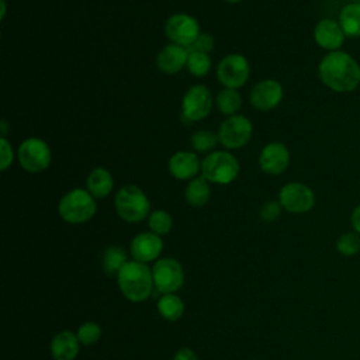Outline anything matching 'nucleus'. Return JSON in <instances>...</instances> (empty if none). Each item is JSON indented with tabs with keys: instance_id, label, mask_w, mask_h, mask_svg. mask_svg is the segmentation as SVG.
Returning <instances> with one entry per match:
<instances>
[{
	"instance_id": "f257e3e1",
	"label": "nucleus",
	"mask_w": 360,
	"mask_h": 360,
	"mask_svg": "<svg viewBox=\"0 0 360 360\" xmlns=\"http://www.w3.org/2000/svg\"><path fill=\"white\" fill-rule=\"evenodd\" d=\"M318 76L335 93H350L360 86V63L346 51L326 52L318 63Z\"/></svg>"
},
{
	"instance_id": "f03ea898",
	"label": "nucleus",
	"mask_w": 360,
	"mask_h": 360,
	"mask_svg": "<svg viewBox=\"0 0 360 360\" xmlns=\"http://www.w3.org/2000/svg\"><path fill=\"white\" fill-rule=\"evenodd\" d=\"M117 283L122 295L131 302L145 301L155 288L152 269L138 260H128L124 264L117 274Z\"/></svg>"
},
{
	"instance_id": "7ed1b4c3",
	"label": "nucleus",
	"mask_w": 360,
	"mask_h": 360,
	"mask_svg": "<svg viewBox=\"0 0 360 360\" xmlns=\"http://www.w3.org/2000/svg\"><path fill=\"white\" fill-rule=\"evenodd\" d=\"M114 207L117 215L125 222H141L150 214V202L148 195L135 184L122 186L115 197Z\"/></svg>"
},
{
	"instance_id": "20e7f679",
	"label": "nucleus",
	"mask_w": 360,
	"mask_h": 360,
	"mask_svg": "<svg viewBox=\"0 0 360 360\" xmlns=\"http://www.w3.org/2000/svg\"><path fill=\"white\" fill-rule=\"evenodd\" d=\"M97 211L96 198L86 188H73L63 194L58 204L60 218L68 224L90 221Z\"/></svg>"
},
{
	"instance_id": "39448f33",
	"label": "nucleus",
	"mask_w": 360,
	"mask_h": 360,
	"mask_svg": "<svg viewBox=\"0 0 360 360\" xmlns=\"http://www.w3.org/2000/svg\"><path fill=\"white\" fill-rule=\"evenodd\" d=\"M239 170V160L231 152H210L201 160V176L214 184L232 183L238 177Z\"/></svg>"
},
{
	"instance_id": "423d86ee",
	"label": "nucleus",
	"mask_w": 360,
	"mask_h": 360,
	"mask_svg": "<svg viewBox=\"0 0 360 360\" xmlns=\"http://www.w3.org/2000/svg\"><path fill=\"white\" fill-rule=\"evenodd\" d=\"M20 166L32 174L46 170L52 160V153L48 143L37 136L24 139L17 149Z\"/></svg>"
},
{
	"instance_id": "0eeeda50",
	"label": "nucleus",
	"mask_w": 360,
	"mask_h": 360,
	"mask_svg": "<svg viewBox=\"0 0 360 360\" xmlns=\"http://www.w3.org/2000/svg\"><path fill=\"white\" fill-rule=\"evenodd\" d=\"M250 76L248 59L240 53H228L217 65V79L226 89H240Z\"/></svg>"
},
{
	"instance_id": "6e6552de",
	"label": "nucleus",
	"mask_w": 360,
	"mask_h": 360,
	"mask_svg": "<svg viewBox=\"0 0 360 360\" xmlns=\"http://www.w3.org/2000/svg\"><path fill=\"white\" fill-rule=\"evenodd\" d=\"M253 125L252 121L242 115L235 114L225 118L218 128V139L226 149L243 148L252 138Z\"/></svg>"
},
{
	"instance_id": "1a4fd4ad",
	"label": "nucleus",
	"mask_w": 360,
	"mask_h": 360,
	"mask_svg": "<svg viewBox=\"0 0 360 360\" xmlns=\"http://www.w3.org/2000/svg\"><path fill=\"white\" fill-rule=\"evenodd\" d=\"M278 201L287 212L305 214L315 205V193L305 183L290 181L280 188Z\"/></svg>"
},
{
	"instance_id": "9d476101",
	"label": "nucleus",
	"mask_w": 360,
	"mask_h": 360,
	"mask_svg": "<svg viewBox=\"0 0 360 360\" xmlns=\"http://www.w3.org/2000/svg\"><path fill=\"white\" fill-rule=\"evenodd\" d=\"M212 103V94L207 86H191L181 98V117L188 122L201 121L210 115Z\"/></svg>"
},
{
	"instance_id": "9b49d317",
	"label": "nucleus",
	"mask_w": 360,
	"mask_h": 360,
	"mask_svg": "<svg viewBox=\"0 0 360 360\" xmlns=\"http://www.w3.org/2000/svg\"><path fill=\"white\" fill-rule=\"evenodd\" d=\"M153 285L160 294L176 292L184 281V271L181 264L173 257L158 259L152 267Z\"/></svg>"
},
{
	"instance_id": "f8f14e48",
	"label": "nucleus",
	"mask_w": 360,
	"mask_h": 360,
	"mask_svg": "<svg viewBox=\"0 0 360 360\" xmlns=\"http://www.w3.org/2000/svg\"><path fill=\"white\" fill-rule=\"evenodd\" d=\"M165 35L170 42L188 48L200 35V24L187 13H176L166 20Z\"/></svg>"
},
{
	"instance_id": "ddd939ff",
	"label": "nucleus",
	"mask_w": 360,
	"mask_h": 360,
	"mask_svg": "<svg viewBox=\"0 0 360 360\" xmlns=\"http://www.w3.org/2000/svg\"><path fill=\"white\" fill-rule=\"evenodd\" d=\"M283 84L276 79H264L250 90V104L259 111L274 110L283 100Z\"/></svg>"
},
{
	"instance_id": "4468645a",
	"label": "nucleus",
	"mask_w": 360,
	"mask_h": 360,
	"mask_svg": "<svg viewBox=\"0 0 360 360\" xmlns=\"http://www.w3.org/2000/svg\"><path fill=\"white\" fill-rule=\"evenodd\" d=\"M290 160L291 155L288 148L278 141L267 143L259 155L260 169L270 176H278L284 173L290 166Z\"/></svg>"
},
{
	"instance_id": "2eb2a0df",
	"label": "nucleus",
	"mask_w": 360,
	"mask_h": 360,
	"mask_svg": "<svg viewBox=\"0 0 360 360\" xmlns=\"http://www.w3.org/2000/svg\"><path fill=\"white\" fill-rule=\"evenodd\" d=\"M314 41L315 44L325 49L326 52L339 51L345 45L346 35L338 20L322 18L314 27Z\"/></svg>"
},
{
	"instance_id": "dca6fc26",
	"label": "nucleus",
	"mask_w": 360,
	"mask_h": 360,
	"mask_svg": "<svg viewBox=\"0 0 360 360\" xmlns=\"http://www.w3.org/2000/svg\"><path fill=\"white\" fill-rule=\"evenodd\" d=\"M163 249V240L153 232H141L131 240L129 252L134 260L149 263L159 257Z\"/></svg>"
},
{
	"instance_id": "f3484780",
	"label": "nucleus",
	"mask_w": 360,
	"mask_h": 360,
	"mask_svg": "<svg viewBox=\"0 0 360 360\" xmlns=\"http://www.w3.org/2000/svg\"><path fill=\"white\" fill-rule=\"evenodd\" d=\"M167 169L177 180H191L201 172V160L195 152L179 150L170 156Z\"/></svg>"
},
{
	"instance_id": "a211bd4d",
	"label": "nucleus",
	"mask_w": 360,
	"mask_h": 360,
	"mask_svg": "<svg viewBox=\"0 0 360 360\" xmlns=\"http://www.w3.org/2000/svg\"><path fill=\"white\" fill-rule=\"evenodd\" d=\"M187 58V48L170 42L159 51L156 56V66L165 75H176L186 66Z\"/></svg>"
},
{
	"instance_id": "6ab92c4d",
	"label": "nucleus",
	"mask_w": 360,
	"mask_h": 360,
	"mask_svg": "<svg viewBox=\"0 0 360 360\" xmlns=\"http://www.w3.org/2000/svg\"><path fill=\"white\" fill-rule=\"evenodd\" d=\"M79 339L70 330L56 333L51 340V354L53 360H75L79 354Z\"/></svg>"
},
{
	"instance_id": "aec40b11",
	"label": "nucleus",
	"mask_w": 360,
	"mask_h": 360,
	"mask_svg": "<svg viewBox=\"0 0 360 360\" xmlns=\"http://www.w3.org/2000/svg\"><path fill=\"white\" fill-rule=\"evenodd\" d=\"M114 187V179L110 170L104 167L93 169L86 179V190L94 198H105Z\"/></svg>"
},
{
	"instance_id": "412c9836",
	"label": "nucleus",
	"mask_w": 360,
	"mask_h": 360,
	"mask_svg": "<svg viewBox=\"0 0 360 360\" xmlns=\"http://www.w3.org/2000/svg\"><path fill=\"white\" fill-rule=\"evenodd\" d=\"M338 21L346 38H360V4L352 1L345 4L339 11Z\"/></svg>"
},
{
	"instance_id": "4be33fe9",
	"label": "nucleus",
	"mask_w": 360,
	"mask_h": 360,
	"mask_svg": "<svg viewBox=\"0 0 360 360\" xmlns=\"http://www.w3.org/2000/svg\"><path fill=\"white\" fill-rule=\"evenodd\" d=\"M186 201L191 207H202L208 202L211 197V187L210 181L205 180L202 176H197L188 181L184 190Z\"/></svg>"
},
{
	"instance_id": "5701e85b",
	"label": "nucleus",
	"mask_w": 360,
	"mask_h": 360,
	"mask_svg": "<svg viewBox=\"0 0 360 360\" xmlns=\"http://www.w3.org/2000/svg\"><path fill=\"white\" fill-rule=\"evenodd\" d=\"M101 262H103V269H104L105 274L117 277L120 270L128 262L127 260V252L121 246H117V245L108 246L103 252Z\"/></svg>"
},
{
	"instance_id": "b1692460",
	"label": "nucleus",
	"mask_w": 360,
	"mask_h": 360,
	"mask_svg": "<svg viewBox=\"0 0 360 360\" xmlns=\"http://www.w3.org/2000/svg\"><path fill=\"white\" fill-rule=\"evenodd\" d=\"M158 311L166 321L173 322L181 318L184 312V302L174 292L162 294V297L158 301Z\"/></svg>"
},
{
	"instance_id": "393cba45",
	"label": "nucleus",
	"mask_w": 360,
	"mask_h": 360,
	"mask_svg": "<svg viewBox=\"0 0 360 360\" xmlns=\"http://www.w3.org/2000/svg\"><path fill=\"white\" fill-rule=\"evenodd\" d=\"M215 105L225 115H235L242 107V97L235 89L224 87L215 97Z\"/></svg>"
},
{
	"instance_id": "a878e982",
	"label": "nucleus",
	"mask_w": 360,
	"mask_h": 360,
	"mask_svg": "<svg viewBox=\"0 0 360 360\" xmlns=\"http://www.w3.org/2000/svg\"><path fill=\"white\" fill-rule=\"evenodd\" d=\"M212 66L210 53L205 52H198V51H188V58L186 68L190 75L195 77H204L210 73Z\"/></svg>"
},
{
	"instance_id": "bb28decb",
	"label": "nucleus",
	"mask_w": 360,
	"mask_h": 360,
	"mask_svg": "<svg viewBox=\"0 0 360 360\" xmlns=\"http://www.w3.org/2000/svg\"><path fill=\"white\" fill-rule=\"evenodd\" d=\"M218 142V134H214L210 129H198L193 132L190 138L191 148L200 153H210L217 146Z\"/></svg>"
},
{
	"instance_id": "cd10ccee",
	"label": "nucleus",
	"mask_w": 360,
	"mask_h": 360,
	"mask_svg": "<svg viewBox=\"0 0 360 360\" xmlns=\"http://www.w3.org/2000/svg\"><path fill=\"white\" fill-rule=\"evenodd\" d=\"M148 226L150 232L162 236L172 231L173 218L166 210H155L148 217Z\"/></svg>"
},
{
	"instance_id": "c85d7f7f",
	"label": "nucleus",
	"mask_w": 360,
	"mask_h": 360,
	"mask_svg": "<svg viewBox=\"0 0 360 360\" xmlns=\"http://www.w3.org/2000/svg\"><path fill=\"white\" fill-rule=\"evenodd\" d=\"M336 250L342 256H354L360 252V235L353 232L342 233L336 240Z\"/></svg>"
},
{
	"instance_id": "c756f323",
	"label": "nucleus",
	"mask_w": 360,
	"mask_h": 360,
	"mask_svg": "<svg viewBox=\"0 0 360 360\" xmlns=\"http://www.w3.org/2000/svg\"><path fill=\"white\" fill-rule=\"evenodd\" d=\"M76 336L79 339V342L82 345H93L96 343L100 336H101V326L97 323V322H93V321H87V322H83L77 330H76Z\"/></svg>"
},
{
	"instance_id": "7c9ffc66",
	"label": "nucleus",
	"mask_w": 360,
	"mask_h": 360,
	"mask_svg": "<svg viewBox=\"0 0 360 360\" xmlns=\"http://www.w3.org/2000/svg\"><path fill=\"white\" fill-rule=\"evenodd\" d=\"M281 210L280 201H267L262 205L259 215L264 222H274L281 215Z\"/></svg>"
},
{
	"instance_id": "2f4dec72",
	"label": "nucleus",
	"mask_w": 360,
	"mask_h": 360,
	"mask_svg": "<svg viewBox=\"0 0 360 360\" xmlns=\"http://www.w3.org/2000/svg\"><path fill=\"white\" fill-rule=\"evenodd\" d=\"M215 46L214 37L208 32H200V35L195 38V41L187 48L188 51H198V52H205L210 53Z\"/></svg>"
},
{
	"instance_id": "473e14b6",
	"label": "nucleus",
	"mask_w": 360,
	"mask_h": 360,
	"mask_svg": "<svg viewBox=\"0 0 360 360\" xmlns=\"http://www.w3.org/2000/svg\"><path fill=\"white\" fill-rule=\"evenodd\" d=\"M0 150H1V159H0V170L6 172L14 159V150L11 143L7 141V138H0Z\"/></svg>"
},
{
	"instance_id": "72a5a7b5",
	"label": "nucleus",
	"mask_w": 360,
	"mask_h": 360,
	"mask_svg": "<svg viewBox=\"0 0 360 360\" xmlns=\"http://www.w3.org/2000/svg\"><path fill=\"white\" fill-rule=\"evenodd\" d=\"M173 360H198V357L190 347H181L174 353Z\"/></svg>"
},
{
	"instance_id": "f704fd0d",
	"label": "nucleus",
	"mask_w": 360,
	"mask_h": 360,
	"mask_svg": "<svg viewBox=\"0 0 360 360\" xmlns=\"http://www.w3.org/2000/svg\"><path fill=\"white\" fill-rule=\"evenodd\" d=\"M350 225L353 231L360 235V204L356 205L350 214Z\"/></svg>"
},
{
	"instance_id": "c9c22d12",
	"label": "nucleus",
	"mask_w": 360,
	"mask_h": 360,
	"mask_svg": "<svg viewBox=\"0 0 360 360\" xmlns=\"http://www.w3.org/2000/svg\"><path fill=\"white\" fill-rule=\"evenodd\" d=\"M7 132H8V125H7V121L6 120H1V122H0V138H6V135H7Z\"/></svg>"
},
{
	"instance_id": "e433bc0d",
	"label": "nucleus",
	"mask_w": 360,
	"mask_h": 360,
	"mask_svg": "<svg viewBox=\"0 0 360 360\" xmlns=\"http://www.w3.org/2000/svg\"><path fill=\"white\" fill-rule=\"evenodd\" d=\"M1 1V18H4L6 15V0H0Z\"/></svg>"
},
{
	"instance_id": "4c0bfd02",
	"label": "nucleus",
	"mask_w": 360,
	"mask_h": 360,
	"mask_svg": "<svg viewBox=\"0 0 360 360\" xmlns=\"http://www.w3.org/2000/svg\"><path fill=\"white\" fill-rule=\"evenodd\" d=\"M225 1H228V3H239L242 0H225Z\"/></svg>"
},
{
	"instance_id": "58836bf2",
	"label": "nucleus",
	"mask_w": 360,
	"mask_h": 360,
	"mask_svg": "<svg viewBox=\"0 0 360 360\" xmlns=\"http://www.w3.org/2000/svg\"><path fill=\"white\" fill-rule=\"evenodd\" d=\"M352 3H357V4H360V0H350Z\"/></svg>"
}]
</instances>
